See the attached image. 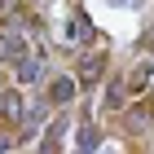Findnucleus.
I'll use <instances>...</instances> for the list:
<instances>
[{
	"instance_id": "f257e3e1",
	"label": "nucleus",
	"mask_w": 154,
	"mask_h": 154,
	"mask_svg": "<svg viewBox=\"0 0 154 154\" xmlns=\"http://www.w3.org/2000/svg\"><path fill=\"white\" fill-rule=\"evenodd\" d=\"M0 57H5V62H22V57H26L22 31H0Z\"/></svg>"
},
{
	"instance_id": "7ed1b4c3",
	"label": "nucleus",
	"mask_w": 154,
	"mask_h": 154,
	"mask_svg": "<svg viewBox=\"0 0 154 154\" xmlns=\"http://www.w3.org/2000/svg\"><path fill=\"white\" fill-rule=\"evenodd\" d=\"M40 75H44V57H22L18 62V79L22 84H35Z\"/></svg>"
},
{
	"instance_id": "f03ea898",
	"label": "nucleus",
	"mask_w": 154,
	"mask_h": 154,
	"mask_svg": "<svg viewBox=\"0 0 154 154\" xmlns=\"http://www.w3.org/2000/svg\"><path fill=\"white\" fill-rule=\"evenodd\" d=\"M48 97H53L57 106H66V101L75 97V79H71V75H57V79H53V88H48Z\"/></svg>"
}]
</instances>
